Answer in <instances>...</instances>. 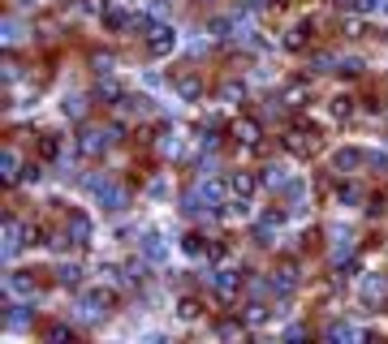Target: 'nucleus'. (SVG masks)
Masks as SVG:
<instances>
[{"label":"nucleus","mask_w":388,"mask_h":344,"mask_svg":"<svg viewBox=\"0 0 388 344\" xmlns=\"http://www.w3.org/2000/svg\"><path fill=\"white\" fill-rule=\"evenodd\" d=\"M134 30H142V39H147V52H151V56H169L173 47H177V35H173V26L155 22L151 13H138V18H134Z\"/></svg>","instance_id":"nucleus-1"},{"label":"nucleus","mask_w":388,"mask_h":344,"mask_svg":"<svg viewBox=\"0 0 388 344\" xmlns=\"http://www.w3.org/2000/svg\"><path fill=\"white\" fill-rule=\"evenodd\" d=\"M87 190L104 203V211H125V207H129V190L117 185L108 172H91V176H87Z\"/></svg>","instance_id":"nucleus-2"},{"label":"nucleus","mask_w":388,"mask_h":344,"mask_svg":"<svg viewBox=\"0 0 388 344\" xmlns=\"http://www.w3.org/2000/svg\"><path fill=\"white\" fill-rule=\"evenodd\" d=\"M224 190H229V185H224ZM224 190L212 185V181H194V185L182 194V211H186V216H212V207L220 203Z\"/></svg>","instance_id":"nucleus-3"},{"label":"nucleus","mask_w":388,"mask_h":344,"mask_svg":"<svg viewBox=\"0 0 388 344\" xmlns=\"http://www.w3.org/2000/svg\"><path fill=\"white\" fill-rule=\"evenodd\" d=\"M121 138V125H108V129H100V125H91V129H83L78 134V155H87V159H100L112 142Z\"/></svg>","instance_id":"nucleus-4"},{"label":"nucleus","mask_w":388,"mask_h":344,"mask_svg":"<svg viewBox=\"0 0 388 344\" xmlns=\"http://www.w3.org/2000/svg\"><path fill=\"white\" fill-rule=\"evenodd\" d=\"M203 284L216 293L220 301H233L237 293H241V271H233V267H220V271H207L203 275Z\"/></svg>","instance_id":"nucleus-5"},{"label":"nucleus","mask_w":388,"mask_h":344,"mask_svg":"<svg viewBox=\"0 0 388 344\" xmlns=\"http://www.w3.org/2000/svg\"><path fill=\"white\" fill-rule=\"evenodd\" d=\"M108 310H112V293L108 288H91L87 293V297L83 301H78V314H83V319H108Z\"/></svg>","instance_id":"nucleus-6"},{"label":"nucleus","mask_w":388,"mask_h":344,"mask_svg":"<svg viewBox=\"0 0 388 344\" xmlns=\"http://www.w3.org/2000/svg\"><path fill=\"white\" fill-rule=\"evenodd\" d=\"M173 91L177 95H182V100H203V91H207V82H203V73H194V69H182V73H177L173 78Z\"/></svg>","instance_id":"nucleus-7"},{"label":"nucleus","mask_w":388,"mask_h":344,"mask_svg":"<svg viewBox=\"0 0 388 344\" xmlns=\"http://www.w3.org/2000/svg\"><path fill=\"white\" fill-rule=\"evenodd\" d=\"M285 146H289L294 155H315V151H319V134H315V129H289V134H285Z\"/></svg>","instance_id":"nucleus-8"},{"label":"nucleus","mask_w":388,"mask_h":344,"mask_svg":"<svg viewBox=\"0 0 388 344\" xmlns=\"http://www.w3.org/2000/svg\"><path fill=\"white\" fill-rule=\"evenodd\" d=\"M229 134H233L237 146H259V138H263V125H259L255 117H237Z\"/></svg>","instance_id":"nucleus-9"},{"label":"nucleus","mask_w":388,"mask_h":344,"mask_svg":"<svg viewBox=\"0 0 388 344\" xmlns=\"http://www.w3.org/2000/svg\"><path fill=\"white\" fill-rule=\"evenodd\" d=\"M294 288H298V263H289V258H285V263L272 271V293H277V297H289Z\"/></svg>","instance_id":"nucleus-10"},{"label":"nucleus","mask_w":388,"mask_h":344,"mask_svg":"<svg viewBox=\"0 0 388 344\" xmlns=\"http://www.w3.org/2000/svg\"><path fill=\"white\" fill-rule=\"evenodd\" d=\"M367 163V155L358 151V146H341V151L332 155V172H341V176H349V172H358Z\"/></svg>","instance_id":"nucleus-11"},{"label":"nucleus","mask_w":388,"mask_h":344,"mask_svg":"<svg viewBox=\"0 0 388 344\" xmlns=\"http://www.w3.org/2000/svg\"><path fill=\"white\" fill-rule=\"evenodd\" d=\"M9 293H13V297H30V301H35L39 297L35 271H9Z\"/></svg>","instance_id":"nucleus-12"},{"label":"nucleus","mask_w":388,"mask_h":344,"mask_svg":"<svg viewBox=\"0 0 388 344\" xmlns=\"http://www.w3.org/2000/svg\"><path fill=\"white\" fill-rule=\"evenodd\" d=\"M311 39H315V22H298V26L285 30V47H289V52H302V47H311Z\"/></svg>","instance_id":"nucleus-13"},{"label":"nucleus","mask_w":388,"mask_h":344,"mask_svg":"<svg viewBox=\"0 0 388 344\" xmlns=\"http://www.w3.org/2000/svg\"><path fill=\"white\" fill-rule=\"evenodd\" d=\"M65 233H69L74 245H91V220L83 211H69V220H65Z\"/></svg>","instance_id":"nucleus-14"},{"label":"nucleus","mask_w":388,"mask_h":344,"mask_svg":"<svg viewBox=\"0 0 388 344\" xmlns=\"http://www.w3.org/2000/svg\"><path fill=\"white\" fill-rule=\"evenodd\" d=\"M112 108H117V112H125V117H151V100H147V95H121V100L117 104H112Z\"/></svg>","instance_id":"nucleus-15"},{"label":"nucleus","mask_w":388,"mask_h":344,"mask_svg":"<svg viewBox=\"0 0 388 344\" xmlns=\"http://www.w3.org/2000/svg\"><path fill=\"white\" fill-rule=\"evenodd\" d=\"M259 181H263V176H255V172H229V181H224V185H229L233 198H250Z\"/></svg>","instance_id":"nucleus-16"},{"label":"nucleus","mask_w":388,"mask_h":344,"mask_svg":"<svg viewBox=\"0 0 388 344\" xmlns=\"http://www.w3.org/2000/svg\"><path fill=\"white\" fill-rule=\"evenodd\" d=\"M26 233H30V228H22L18 216H9V224H5V258H13V254H18L22 245H26V241H22Z\"/></svg>","instance_id":"nucleus-17"},{"label":"nucleus","mask_w":388,"mask_h":344,"mask_svg":"<svg viewBox=\"0 0 388 344\" xmlns=\"http://www.w3.org/2000/svg\"><path fill=\"white\" fill-rule=\"evenodd\" d=\"M43 340H47V344H74L78 332H74L69 323H47V327H43Z\"/></svg>","instance_id":"nucleus-18"},{"label":"nucleus","mask_w":388,"mask_h":344,"mask_svg":"<svg viewBox=\"0 0 388 344\" xmlns=\"http://www.w3.org/2000/svg\"><path fill=\"white\" fill-rule=\"evenodd\" d=\"M52 280H56L61 288H78V284H83V267H78V263H61Z\"/></svg>","instance_id":"nucleus-19"},{"label":"nucleus","mask_w":388,"mask_h":344,"mask_svg":"<svg viewBox=\"0 0 388 344\" xmlns=\"http://www.w3.org/2000/svg\"><path fill=\"white\" fill-rule=\"evenodd\" d=\"M100 22H104V30H112V35H117V30H125V26H134V18H125V13H121V9H112V5H104Z\"/></svg>","instance_id":"nucleus-20"},{"label":"nucleus","mask_w":388,"mask_h":344,"mask_svg":"<svg viewBox=\"0 0 388 344\" xmlns=\"http://www.w3.org/2000/svg\"><path fill=\"white\" fill-rule=\"evenodd\" d=\"M363 297H367V301L388 297V275H367V280H363Z\"/></svg>","instance_id":"nucleus-21"},{"label":"nucleus","mask_w":388,"mask_h":344,"mask_svg":"<svg viewBox=\"0 0 388 344\" xmlns=\"http://www.w3.org/2000/svg\"><path fill=\"white\" fill-rule=\"evenodd\" d=\"M95 100H104V104H117L121 100V87L112 82L108 73H100V82H95Z\"/></svg>","instance_id":"nucleus-22"},{"label":"nucleus","mask_w":388,"mask_h":344,"mask_svg":"<svg viewBox=\"0 0 388 344\" xmlns=\"http://www.w3.org/2000/svg\"><path fill=\"white\" fill-rule=\"evenodd\" d=\"M285 104H289V108L311 104V87H306V82H289V87H285Z\"/></svg>","instance_id":"nucleus-23"},{"label":"nucleus","mask_w":388,"mask_h":344,"mask_svg":"<svg viewBox=\"0 0 388 344\" xmlns=\"http://www.w3.org/2000/svg\"><path fill=\"white\" fill-rule=\"evenodd\" d=\"M0 168H5V181L13 185V181H22V159H18V151H13V146H9V151H5V159H0Z\"/></svg>","instance_id":"nucleus-24"},{"label":"nucleus","mask_w":388,"mask_h":344,"mask_svg":"<svg viewBox=\"0 0 388 344\" xmlns=\"http://www.w3.org/2000/svg\"><path fill=\"white\" fill-rule=\"evenodd\" d=\"M61 112H65V117H74V121H83L87 117V100H83V95H65Z\"/></svg>","instance_id":"nucleus-25"},{"label":"nucleus","mask_w":388,"mask_h":344,"mask_svg":"<svg viewBox=\"0 0 388 344\" xmlns=\"http://www.w3.org/2000/svg\"><path fill=\"white\" fill-rule=\"evenodd\" d=\"M142 254H147L151 263H160V258H164V241H160V233H147V237H142Z\"/></svg>","instance_id":"nucleus-26"},{"label":"nucleus","mask_w":388,"mask_h":344,"mask_svg":"<svg viewBox=\"0 0 388 344\" xmlns=\"http://www.w3.org/2000/svg\"><path fill=\"white\" fill-rule=\"evenodd\" d=\"M263 185H268V190H285V185H289L285 168H277V163H268V168H263Z\"/></svg>","instance_id":"nucleus-27"},{"label":"nucleus","mask_w":388,"mask_h":344,"mask_svg":"<svg viewBox=\"0 0 388 344\" xmlns=\"http://www.w3.org/2000/svg\"><path fill=\"white\" fill-rule=\"evenodd\" d=\"M177 314H182L186 323H194V319L203 314V301L199 297H182V301H177Z\"/></svg>","instance_id":"nucleus-28"},{"label":"nucleus","mask_w":388,"mask_h":344,"mask_svg":"<svg viewBox=\"0 0 388 344\" xmlns=\"http://www.w3.org/2000/svg\"><path fill=\"white\" fill-rule=\"evenodd\" d=\"M182 250H186V254H212V241L199 237V233H190V237L182 241Z\"/></svg>","instance_id":"nucleus-29"},{"label":"nucleus","mask_w":388,"mask_h":344,"mask_svg":"<svg viewBox=\"0 0 388 344\" xmlns=\"http://www.w3.org/2000/svg\"><path fill=\"white\" fill-rule=\"evenodd\" d=\"M241 332H246V327H241V319H220V323H216V336H224V340H237Z\"/></svg>","instance_id":"nucleus-30"},{"label":"nucleus","mask_w":388,"mask_h":344,"mask_svg":"<svg viewBox=\"0 0 388 344\" xmlns=\"http://www.w3.org/2000/svg\"><path fill=\"white\" fill-rule=\"evenodd\" d=\"M61 155V138L56 134H43L39 138V159H56Z\"/></svg>","instance_id":"nucleus-31"},{"label":"nucleus","mask_w":388,"mask_h":344,"mask_svg":"<svg viewBox=\"0 0 388 344\" xmlns=\"http://www.w3.org/2000/svg\"><path fill=\"white\" fill-rule=\"evenodd\" d=\"M155 146H160V155H177V151H182V138H177L173 129H164V134H160V142H155Z\"/></svg>","instance_id":"nucleus-32"},{"label":"nucleus","mask_w":388,"mask_h":344,"mask_svg":"<svg viewBox=\"0 0 388 344\" xmlns=\"http://www.w3.org/2000/svg\"><path fill=\"white\" fill-rule=\"evenodd\" d=\"M241 95H246V87H241V82H224V87H220V100H224V104H237Z\"/></svg>","instance_id":"nucleus-33"},{"label":"nucleus","mask_w":388,"mask_h":344,"mask_svg":"<svg viewBox=\"0 0 388 344\" xmlns=\"http://www.w3.org/2000/svg\"><path fill=\"white\" fill-rule=\"evenodd\" d=\"M328 336H332V340H354V336H358V327H349V323H328Z\"/></svg>","instance_id":"nucleus-34"},{"label":"nucleus","mask_w":388,"mask_h":344,"mask_svg":"<svg viewBox=\"0 0 388 344\" xmlns=\"http://www.w3.org/2000/svg\"><path fill=\"white\" fill-rule=\"evenodd\" d=\"M332 112H336L341 121H349V117H354V100H349V95H336V100H332Z\"/></svg>","instance_id":"nucleus-35"},{"label":"nucleus","mask_w":388,"mask_h":344,"mask_svg":"<svg viewBox=\"0 0 388 344\" xmlns=\"http://www.w3.org/2000/svg\"><path fill=\"white\" fill-rule=\"evenodd\" d=\"M336 73H345V78L363 73V60H358V56H345V60H336Z\"/></svg>","instance_id":"nucleus-36"},{"label":"nucleus","mask_w":388,"mask_h":344,"mask_svg":"<svg viewBox=\"0 0 388 344\" xmlns=\"http://www.w3.org/2000/svg\"><path fill=\"white\" fill-rule=\"evenodd\" d=\"M263 319H268V306L250 301V306H246V323H263Z\"/></svg>","instance_id":"nucleus-37"},{"label":"nucleus","mask_w":388,"mask_h":344,"mask_svg":"<svg viewBox=\"0 0 388 344\" xmlns=\"http://www.w3.org/2000/svg\"><path fill=\"white\" fill-rule=\"evenodd\" d=\"M39 176H43L39 163H26V168H22V181H39Z\"/></svg>","instance_id":"nucleus-38"},{"label":"nucleus","mask_w":388,"mask_h":344,"mask_svg":"<svg viewBox=\"0 0 388 344\" xmlns=\"http://www.w3.org/2000/svg\"><path fill=\"white\" fill-rule=\"evenodd\" d=\"M354 9H388V0H354Z\"/></svg>","instance_id":"nucleus-39"},{"label":"nucleus","mask_w":388,"mask_h":344,"mask_svg":"<svg viewBox=\"0 0 388 344\" xmlns=\"http://www.w3.org/2000/svg\"><path fill=\"white\" fill-rule=\"evenodd\" d=\"M358 198H363V194L354 190V185H345V190H341V203H358Z\"/></svg>","instance_id":"nucleus-40"},{"label":"nucleus","mask_w":388,"mask_h":344,"mask_svg":"<svg viewBox=\"0 0 388 344\" xmlns=\"http://www.w3.org/2000/svg\"><path fill=\"white\" fill-rule=\"evenodd\" d=\"M95 69H100V73H112V56H95Z\"/></svg>","instance_id":"nucleus-41"},{"label":"nucleus","mask_w":388,"mask_h":344,"mask_svg":"<svg viewBox=\"0 0 388 344\" xmlns=\"http://www.w3.org/2000/svg\"><path fill=\"white\" fill-rule=\"evenodd\" d=\"M277 5H289V0H277Z\"/></svg>","instance_id":"nucleus-42"}]
</instances>
